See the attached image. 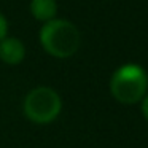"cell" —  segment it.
I'll use <instances>...</instances> for the list:
<instances>
[{
  "label": "cell",
  "instance_id": "6da1fadb",
  "mask_svg": "<svg viewBox=\"0 0 148 148\" xmlns=\"http://www.w3.org/2000/svg\"><path fill=\"white\" fill-rule=\"evenodd\" d=\"M40 43L54 58H70L78 51L81 37L77 26L65 19H51L40 29Z\"/></svg>",
  "mask_w": 148,
  "mask_h": 148
},
{
  "label": "cell",
  "instance_id": "7a4b0ae2",
  "mask_svg": "<svg viewBox=\"0 0 148 148\" xmlns=\"http://www.w3.org/2000/svg\"><path fill=\"white\" fill-rule=\"evenodd\" d=\"M148 88V77L140 65L126 64L113 73L110 80V91L118 102L131 105L145 97Z\"/></svg>",
  "mask_w": 148,
  "mask_h": 148
},
{
  "label": "cell",
  "instance_id": "3957f363",
  "mask_svg": "<svg viewBox=\"0 0 148 148\" xmlns=\"http://www.w3.org/2000/svg\"><path fill=\"white\" fill-rule=\"evenodd\" d=\"M62 102L54 89L40 86L32 89L24 99V115L37 124H48L61 113Z\"/></svg>",
  "mask_w": 148,
  "mask_h": 148
},
{
  "label": "cell",
  "instance_id": "277c9868",
  "mask_svg": "<svg viewBox=\"0 0 148 148\" xmlns=\"http://www.w3.org/2000/svg\"><path fill=\"white\" fill-rule=\"evenodd\" d=\"M26 56V48H24L23 42L18 38H3L0 42V59L5 64H19Z\"/></svg>",
  "mask_w": 148,
  "mask_h": 148
},
{
  "label": "cell",
  "instance_id": "5b68a950",
  "mask_svg": "<svg viewBox=\"0 0 148 148\" xmlns=\"http://www.w3.org/2000/svg\"><path fill=\"white\" fill-rule=\"evenodd\" d=\"M58 11V5L56 0H32L30 2V13L34 18L43 23H48L56 16Z\"/></svg>",
  "mask_w": 148,
  "mask_h": 148
},
{
  "label": "cell",
  "instance_id": "8992f818",
  "mask_svg": "<svg viewBox=\"0 0 148 148\" xmlns=\"http://www.w3.org/2000/svg\"><path fill=\"white\" fill-rule=\"evenodd\" d=\"M7 32H8V23L3 14L0 13V42L3 38H7Z\"/></svg>",
  "mask_w": 148,
  "mask_h": 148
},
{
  "label": "cell",
  "instance_id": "52a82bcc",
  "mask_svg": "<svg viewBox=\"0 0 148 148\" xmlns=\"http://www.w3.org/2000/svg\"><path fill=\"white\" fill-rule=\"evenodd\" d=\"M142 112H143L145 118L148 119V94H147V96H145L143 102H142Z\"/></svg>",
  "mask_w": 148,
  "mask_h": 148
}]
</instances>
